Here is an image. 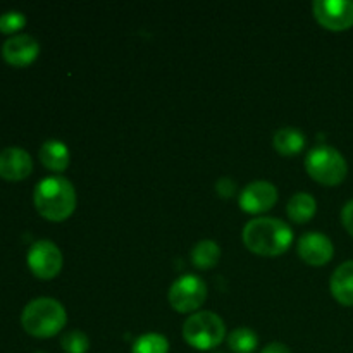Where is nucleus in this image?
<instances>
[{
    "label": "nucleus",
    "mask_w": 353,
    "mask_h": 353,
    "mask_svg": "<svg viewBox=\"0 0 353 353\" xmlns=\"http://www.w3.org/2000/svg\"><path fill=\"white\" fill-rule=\"evenodd\" d=\"M243 243L254 254L276 257L292 247L293 231L278 217H257L243 228Z\"/></svg>",
    "instance_id": "1"
},
{
    "label": "nucleus",
    "mask_w": 353,
    "mask_h": 353,
    "mask_svg": "<svg viewBox=\"0 0 353 353\" xmlns=\"http://www.w3.org/2000/svg\"><path fill=\"white\" fill-rule=\"evenodd\" d=\"M33 202L41 217L61 223L76 209L74 186L62 176H48L34 186Z\"/></svg>",
    "instance_id": "2"
},
{
    "label": "nucleus",
    "mask_w": 353,
    "mask_h": 353,
    "mask_svg": "<svg viewBox=\"0 0 353 353\" xmlns=\"http://www.w3.org/2000/svg\"><path fill=\"white\" fill-rule=\"evenodd\" d=\"M68 314L61 302L48 296L34 299L28 303L21 314L24 331L34 338H52L64 330Z\"/></svg>",
    "instance_id": "3"
},
{
    "label": "nucleus",
    "mask_w": 353,
    "mask_h": 353,
    "mask_svg": "<svg viewBox=\"0 0 353 353\" xmlns=\"http://www.w3.org/2000/svg\"><path fill=\"white\" fill-rule=\"evenodd\" d=\"M305 169L310 178L326 186H336L343 183L348 174V165L343 155L330 145H321L307 154Z\"/></svg>",
    "instance_id": "4"
},
{
    "label": "nucleus",
    "mask_w": 353,
    "mask_h": 353,
    "mask_svg": "<svg viewBox=\"0 0 353 353\" xmlns=\"http://www.w3.org/2000/svg\"><path fill=\"white\" fill-rule=\"evenodd\" d=\"M226 336V326L217 314L203 310L193 314L183 324V338L196 350H212Z\"/></svg>",
    "instance_id": "5"
},
{
    "label": "nucleus",
    "mask_w": 353,
    "mask_h": 353,
    "mask_svg": "<svg viewBox=\"0 0 353 353\" xmlns=\"http://www.w3.org/2000/svg\"><path fill=\"white\" fill-rule=\"evenodd\" d=\"M207 299V286L199 276L185 274L172 283L169 290V303L181 314L195 312Z\"/></svg>",
    "instance_id": "6"
},
{
    "label": "nucleus",
    "mask_w": 353,
    "mask_h": 353,
    "mask_svg": "<svg viewBox=\"0 0 353 353\" xmlns=\"http://www.w3.org/2000/svg\"><path fill=\"white\" fill-rule=\"evenodd\" d=\"M26 262L38 279H54L61 272L64 259L54 241L40 240L31 245Z\"/></svg>",
    "instance_id": "7"
},
{
    "label": "nucleus",
    "mask_w": 353,
    "mask_h": 353,
    "mask_svg": "<svg viewBox=\"0 0 353 353\" xmlns=\"http://www.w3.org/2000/svg\"><path fill=\"white\" fill-rule=\"evenodd\" d=\"M314 17L321 26L331 31H345L353 26L352 0H316L312 3Z\"/></svg>",
    "instance_id": "8"
},
{
    "label": "nucleus",
    "mask_w": 353,
    "mask_h": 353,
    "mask_svg": "<svg viewBox=\"0 0 353 353\" xmlns=\"http://www.w3.org/2000/svg\"><path fill=\"white\" fill-rule=\"evenodd\" d=\"M278 202V188L269 181H254L240 193V207L243 212H268Z\"/></svg>",
    "instance_id": "9"
},
{
    "label": "nucleus",
    "mask_w": 353,
    "mask_h": 353,
    "mask_svg": "<svg viewBox=\"0 0 353 353\" xmlns=\"http://www.w3.org/2000/svg\"><path fill=\"white\" fill-rule=\"evenodd\" d=\"M299 255L309 265H326L333 259V241L319 231L305 233L299 241Z\"/></svg>",
    "instance_id": "10"
},
{
    "label": "nucleus",
    "mask_w": 353,
    "mask_h": 353,
    "mask_svg": "<svg viewBox=\"0 0 353 353\" xmlns=\"http://www.w3.org/2000/svg\"><path fill=\"white\" fill-rule=\"evenodd\" d=\"M40 45L30 34H16L2 45V57L14 68H26L37 61Z\"/></svg>",
    "instance_id": "11"
},
{
    "label": "nucleus",
    "mask_w": 353,
    "mask_h": 353,
    "mask_svg": "<svg viewBox=\"0 0 353 353\" xmlns=\"http://www.w3.org/2000/svg\"><path fill=\"white\" fill-rule=\"evenodd\" d=\"M33 172V159L24 148L9 147L0 152V178L23 181Z\"/></svg>",
    "instance_id": "12"
},
{
    "label": "nucleus",
    "mask_w": 353,
    "mask_h": 353,
    "mask_svg": "<svg viewBox=\"0 0 353 353\" xmlns=\"http://www.w3.org/2000/svg\"><path fill=\"white\" fill-rule=\"evenodd\" d=\"M331 293L341 305L353 307V261L343 262L334 269L330 281Z\"/></svg>",
    "instance_id": "13"
},
{
    "label": "nucleus",
    "mask_w": 353,
    "mask_h": 353,
    "mask_svg": "<svg viewBox=\"0 0 353 353\" xmlns=\"http://www.w3.org/2000/svg\"><path fill=\"white\" fill-rule=\"evenodd\" d=\"M38 155H40L41 164L54 172H64L65 169H68L69 161H71L68 145L62 143V141L59 140L45 141V143L40 147Z\"/></svg>",
    "instance_id": "14"
},
{
    "label": "nucleus",
    "mask_w": 353,
    "mask_h": 353,
    "mask_svg": "<svg viewBox=\"0 0 353 353\" xmlns=\"http://www.w3.org/2000/svg\"><path fill=\"white\" fill-rule=\"evenodd\" d=\"M272 145L276 152L286 157L300 154L305 147V134L299 131L296 128H281L272 137Z\"/></svg>",
    "instance_id": "15"
},
{
    "label": "nucleus",
    "mask_w": 353,
    "mask_h": 353,
    "mask_svg": "<svg viewBox=\"0 0 353 353\" xmlns=\"http://www.w3.org/2000/svg\"><path fill=\"white\" fill-rule=\"evenodd\" d=\"M317 210V202L310 193H295L292 199L288 200V205H286V214H288L290 219L293 223L303 224L307 221L312 219L316 216Z\"/></svg>",
    "instance_id": "16"
},
{
    "label": "nucleus",
    "mask_w": 353,
    "mask_h": 353,
    "mask_svg": "<svg viewBox=\"0 0 353 353\" xmlns=\"http://www.w3.org/2000/svg\"><path fill=\"white\" fill-rule=\"evenodd\" d=\"M192 262L199 269H210L219 262L221 248L216 241L202 240L192 248Z\"/></svg>",
    "instance_id": "17"
},
{
    "label": "nucleus",
    "mask_w": 353,
    "mask_h": 353,
    "mask_svg": "<svg viewBox=\"0 0 353 353\" xmlns=\"http://www.w3.org/2000/svg\"><path fill=\"white\" fill-rule=\"evenodd\" d=\"M259 338L250 327H238L228 334V347L234 353H252L257 348Z\"/></svg>",
    "instance_id": "18"
},
{
    "label": "nucleus",
    "mask_w": 353,
    "mask_h": 353,
    "mask_svg": "<svg viewBox=\"0 0 353 353\" xmlns=\"http://www.w3.org/2000/svg\"><path fill=\"white\" fill-rule=\"evenodd\" d=\"M169 341L164 334L145 333L137 338L131 348V353H168Z\"/></svg>",
    "instance_id": "19"
},
{
    "label": "nucleus",
    "mask_w": 353,
    "mask_h": 353,
    "mask_svg": "<svg viewBox=\"0 0 353 353\" xmlns=\"http://www.w3.org/2000/svg\"><path fill=\"white\" fill-rule=\"evenodd\" d=\"M61 347L65 353H86L90 348V340L83 331L72 330L61 338Z\"/></svg>",
    "instance_id": "20"
},
{
    "label": "nucleus",
    "mask_w": 353,
    "mask_h": 353,
    "mask_svg": "<svg viewBox=\"0 0 353 353\" xmlns=\"http://www.w3.org/2000/svg\"><path fill=\"white\" fill-rule=\"evenodd\" d=\"M26 26V16L19 10H9L0 16V33L12 34Z\"/></svg>",
    "instance_id": "21"
},
{
    "label": "nucleus",
    "mask_w": 353,
    "mask_h": 353,
    "mask_svg": "<svg viewBox=\"0 0 353 353\" xmlns=\"http://www.w3.org/2000/svg\"><path fill=\"white\" fill-rule=\"evenodd\" d=\"M216 192L217 195L223 196V199H231V196L236 193V185H234L233 179L230 178H221L216 183Z\"/></svg>",
    "instance_id": "22"
},
{
    "label": "nucleus",
    "mask_w": 353,
    "mask_h": 353,
    "mask_svg": "<svg viewBox=\"0 0 353 353\" xmlns=\"http://www.w3.org/2000/svg\"><path fill=\"white\" fill-rule=\"evenodd\" d=\"M341 223H343L345 230L353 236V200H350L341 210Z\"/></svg>",
    "instance_id": "23"
},
{
    "label": "nucleus",
    "mask_w": 353,
    "mask_h": 353,
    "mask_svg": "<svg viewBox=\"0 0 353 353\" xmlns=\"http://www.w3.org/2000/svg\"><path fill=\"white\" fill-rule=\"evenodd\" d=\"M262 353H292L290 352V348L286 347V345L283 343H269L268 347H264V350H262Z\"/></svg>",
    "instance_id": "24"
}]
</instances>
